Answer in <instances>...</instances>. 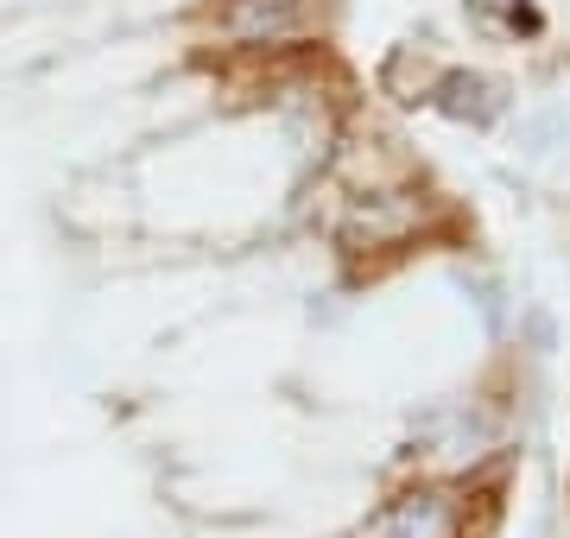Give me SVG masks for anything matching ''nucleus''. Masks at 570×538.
Instances as JSON below:
<instances>
[{"instance_id":"f257e3e1","label":"nucleus","mask_w":570,"mask_h":538,"mask_svg":"<svg viewBox=\"0 0 570 538\" xmlns=\"http://www.w3.org/2000/svg\"><path fill=\"white\" fill-rule=\"evenodd\" d=\"M463 526H469V500L444 481H419L374 514L367 538H463Z\"/></svg>"},{"instance_id":"f03ea898","label":"nucleus","mask_w":570,"mask_h":538,"mask_svg":"<svg viewBox=\"0 0 570 538\" xmlns=\"http://www.w3.org/2000/svg\"><path fill=\"white\" fill-rule=\"evenodd\" d=\"M419 216H425V209L412 203V197H367V203H355L343 216V241L355 253L393 248V241H406L412 228H419Z\"/></svg>"},{"instance_id":"7ed1b4c3","label":"nucleus","mask_w":570,"mask_h":538,"mask_svg":"<svg viewBox=\"0 0 570 538\" xmlns=\"http://www.w3.org/2000/svg\"><path fill=\"white\" fill-rule=\"evenodd\" d=\"M431 102H438V114H450V121L489 127L494 114H501V83L482 77V70H444L438 89H431Z\"/></svg>"},{"instance_id":"20e7f679","label":"nucleus","mask_w":570,"mask_h":538,"mask_svg":"<svg viewBox=\"0 0 570 538\" xmlns=\"http://www.w3.org/2000/svg\"><path fill=\"white\" fill-rule=\"evenodd\" d=\"M305 26V7L298 0H235L228 7V32L242 44H279Z\"/></svg>"},{"instance_id":"39448f33","label":"nucleus","mask_w":570,"mask_h":538,"mask_svg":"<svg viewBox=\"0 0 570 538\" xmlns=\"http://www.w3.org/2000/svg\"><path fill=\"white\" fill-rule=\"evenodd\" d=\"M475 13H501V20L513 26V32H527V39H539L546 32V13L532 7V0H469Z\"/></svg>"}]
</instances>
